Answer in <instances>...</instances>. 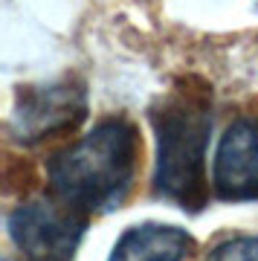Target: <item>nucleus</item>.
Instances as JSON below:
<instances>
[{"label": "nucleus", "instance_id": "nucleus-3", "mask_svg": "<svg viewBox=\"0 0 258 261\" xmlns=\"http://www.w3.org/2000/svg\"><path fill=\"white\" fill-rule=\"evenodd\" d=\"M87 119V87L79 75L46 84H27L15 96L9 134L23 145L73 134Z\"/></svg>", "mask_w": 258, "mask_h": 261}, {"label": "nucleus", "instance_id": "nucleus-8", "mask_svg": "<svg viewBox=\"0 0 258 261\" xmlns=\"http://www.w3.org/2000/svg\"><path fill=\"white\" fill-rule=\"evenodd\" d=\"M6 261H15V258H6Z\"/></svg>", "mask_w": 258, "mask_h": 261}, {"label": "nucleus", "instance_id": "nucleus-5", "mask_svg": "<svg viewBox=\"0 0 258 261\" xmlns=\"http://www.w3.org/2000/svg\"><path fill=\"white\" fill-rule=\"evenodd\" d=\"M212 189L226 203L258 200V116L226 125L212 160Z\"/></svg>", "mask_w": 258, "mask_h": 261}, {"label": "nucleus", "instance_id": "nucleus-1", "mask_svg": "<svg viewBox=\"0 0 258 261\" xmlns=\"http://www.w3.org/2000/svg\"><path fill=\"white\" fill-rule=\"evenodd\" d=\"M142 157L137 125L125 116L99 119L84 137L46 163L49 192L79 215H105L125 203Z\"/></svg>", "mask_w": 258, "mask_h": 261}, {"label": "nucleus", "instance_id": "nucleus-4", "mask_svg": "<svg viewBox=\"0 0 258 261\" xmlns=\"http://www.w3.org/2000/svg\"><path fill=\"white\" fill-rule=\"evenodd\" d=\"M87 218L64 203L27 200L6 218V232L23 261H73Z\"/></svg>", "mask_w": 258, "mask_h": 261}, {"label": "nucleus", "instance_id": "nucleus-2", "mask_svg": "<svg viewBox=\"0 0 258 261\" xmlns=\"http://www.w3.org/2000/svg\"><path fill=\"white\" fill-rule=\"evenodd\" d=\"M194 79H183L177 90L160 99L148 119L154 128V174L151 192L183 212L197 215L209 203L206 148L212 134V90Z\"/></svg>", "mask_w": 258, "mask_h": 261}, {"label": "nucleus", "instance_id": "nucleus-6", "mask_svg": "<svg viewBox=\"0 0 258 261\" xmlns=\"http://www.w3.org/2000/svg\"><path fill=\"white\" fill-rule=\"evenodd\" d=\"M194 238L171 224H137L116 238L108 261H189L194 255Z\"/></svg>", "mask_w": 258, "mask_h": 261}, {"label": "nucleus", "instance_id": "nucleus-7", "mask_svg": "<svg viewBox=\"0 0 258 261\" xmlns=\"http://www.w3.org/2000/svg\"><path fill=\"white\" fill-rule=\"evenodd\" d=\"M206 261H258V235H232L215 244Z\"/></svg>", "mask_w": 258, "mask_h": 261}]
</instances>
